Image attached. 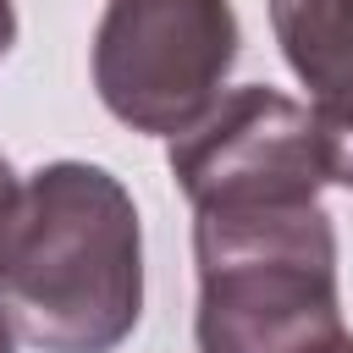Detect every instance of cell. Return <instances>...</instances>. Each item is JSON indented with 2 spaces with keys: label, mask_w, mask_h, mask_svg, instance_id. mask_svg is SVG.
<instances>
[{
  "label": "cell",
  "mask_w": 353,
  "mask_h": 353,
  "mask_svg": "<svg viewBox=\"0 0 353 353\" xmlns=\"http://www.w3.org/2000/svg\"><path fill=\"white\" fill-rule=\"evenodd\" d=\"M0 309L39 353H116L143 320L138 204L105 165L50 160L0 232Z\"/></svg>",
  "instance_id": "1"
},
{
  "label": "cell",
  "mask_w": 353,
  "mask_h": 353,
  "mask_svg": "<svg viewBox=\"0 0 353 353\" xmlns=\"http://www.w3.org/2000/svg\"><path fill=\"white\" fill-rule=\"evenodd\" d=\"M199 353H325L342 342L336 226L320 204L193 215Z\"/></svg>",
  "instance_id": "2"
},
{
  "label": "cell",
  "mask_w": 353,
  "mask_h": 353,
  "mask_svg": "<svg viewBox=\"0 0 353 353\" xmlns=\"http://www.w3.org/2000/svg\"><path fill=\"white\" fill-rule=\"evenodd\" d=\"M232 0H105L94 28L99 105L154 138H176L215 99L237 66Z\"/></svg>",
  "instance_id": "3"
},
{
  "label": "cell",
  "mask_w": 353,
  "mask_h": 353,
  "mask_svg": "<svg viewBox=\"0 0 353 353\" xmlns=\"http://www.w3.org/2000/svg\"><path fill=\"white\" fill-rule=\"evenodd\" d=\"M165 165L193 215L243 204H320V188L331 182L314 110L265 83L221 88V99L165 143Z\"/></svg>",
  "instance_id": "4"
},
{
  "label": "cell",
  "mask_w": 353,
  "mask_h": 353,
  "mask_svg": "<svg viewBox=\"0 0 353 353\" xmlns=\"http://www.w3.org/2000/svg\"><path fill=\"white\" fill-rule=\"evenodd\" d=\"M281 61L325 127H353V0H270Z\"/></svg>",
  "instance_id": "5"
},
{
  "label": "cell",
  "mask_w": 353,
  "mask_h": 353,
  "mask_svg": "<svg viewBox=\"0 0 353 353\" xmlns=\"http://www.w3.org/2000/svg\"><path fill=\"white\" fill-rule=\"evenodd\" d=\"M320 121V116H314ZM320 132H325V160H331V182H342L347 193H353V127H325L320 121Z\"/></svg>",
  "instance_id": "6"
},
{
  "label": "cell",
  "mask_w": 353,
  "mask_h": 353,
  "mask_svg": "<svg viewBox=\"0 0 353 353\" xmlns=\"http://www.w3.org/2000/svg\"><path fill=\"white\" fill-rule=\"evenodd\" d=\"M17 199H22V182H17V171H11V160L0 154V232H6V221H11V210H17Z\"/></svg>",
  "instance_id": "7"
},
{
  "label": "cell",
  "mask_w": 353,
  "mask_h": 353,
  "mask_svg": "<svg viewBox=\"0 0 353 353\" xmlns=\"http://www.w3.org/2000/svg\"><path fill=\"white\" fill-rule=\"evenodd\" d=\"M11 44H17V6L0 0V61L11 55Z\"/></svg>",
  "instance_id": "8"
},
{
  "label": "cell",
  "mask_w": 353,
  "mask_h": 353,
  "mask_svg": "<svg viewBox=\"0 0 353 353\" xmlns=\"http://www.w3.org/2000/svg\"><path fill=\"white\" fill-rule=\"evenodd\" d=\"M0 353H17V331H11V320H6V309H0Z\"/></svg>",
  "instance_id": "9"
},
{
  "label": "cell",
  "mask_w": 353,
  "mask_h": 353,
  "mask_svg": "<svg viewBox=\"0 0 353 353\" xmlns=\"http://www.w3.org/2000/svg\"><path fill=\"white\" fill-rule=\"evenodd\" d=\"M325 353H353V336H342V342H331Z\"/></svg>",
  "instance_id": "10"
}]
</instances>
